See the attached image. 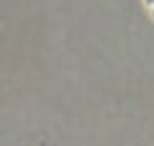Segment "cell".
<instances>
[{
  "label": "cell",
  "mask_w": 154,
  "mask_h": 146,
  "mask_svg": "<svg viewBox=\"0 0 154 146\" xmlns=\"http://www.w3.org/2000/svg\"><path fill=\"white\" fill-rule=\"evenodd\" d=\"M144 3H146V8H149L152 13H154V0H144Z\"/></svg>",
  "instance_id": "obj_1"
}]
</instances>
